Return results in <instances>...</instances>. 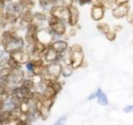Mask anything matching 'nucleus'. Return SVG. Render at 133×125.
Instances as JSON below:
<instances>
[{"label":"nucleus","mask_w":133,"mask_h":125,"mask_svg":"<svg viewBox=\"0 0 133 125\" xmlns=\"http://www.w3.org/2000/svg\"><path fill=\"white\" fill-rule=\"evenodd\" d=\"M62 64V76L63 78H69L73 73V68L69 63H61Z\"/></svg>","instance_id":"obj_17"},{"label":"nucleus","mask_w":133,"mask_h":125,"mask_svg":"<svg viewBox=\"0 0 133 125\" xmlns=\"http://www.w3.org/2000/svg\"><path fill=\"white\" fill-rule=\"evenodd\" d=\"M69 18L68 20V23L72 28L76 27L78 24V21H79V10L78 8L72 5V7H70L69 8Z\"/></svg>","instance_id":"obj_12"},{"label":"nucleus","mask_w":133,"mask_h":125,"mask_svg":"<svg viewBox=\"0 0 133 125\" xmlns=\"http://www.w3.org/2000/svg\"><path fill=\"white\" fill-rule=\"evenodd\" d=\"M26 68H27V69L28 71H30V72L33 73V71H34V69H35V66H34V64H32V62L31 61V62H28V64H26Z\"/></svg>","instance_id":"obj_30"},{"label":"nucleus","mask_w":133,"mask_h":125,"mask_svg":"<svg viewBox=\"0 0 133 125\" xmlns=\"http://www.w3.org/2000/svg\"><path fill=\"white\" fill-rule=\"evenodd\" d=\"M12 58H14L16 61H18L19 64H28V62L30 60V55L27 52H24L23 50H19L12 53Z\"/></svg>","instance_id":"obj_15"},{"label":"nucleus","mask_w":133,"mask_h":125,"mask_svg":"<svg viewBox=\"0 0 133 125\" xmlns=\"http://www.w3.org/2000/svg\"><path fill=\"white\" fill-rule=\"evenodd\" d=\"M45 20H46V16H45V14H42V12H36V14H33L32 22L35 23L37 25H39V23L44 22Z\"/></svg>","instance_id":"obj_22"},{"label":"nucleus","mask_w":133,"mask_h":125,"mask_svg":"<svg viewBox=\"0 0 133 125\" xmlns=\"http://www.w3.org/2000/svg\"><path fill=\"white\" fill-rule=\"evenodd\" d=\"M122 29H123V27L122 26V25L117 24V25H115V26L113 27V29H112V30H114L116 33H118L120 31H122Z\"/></svg>","instance_id":"obj_34"},{"label":"nucleus","mask_w":133,"mask_h":125,"mask_svg":"<svg viewBox=\"0 0 133 125\" xmlns=\"http://www.w3.org/2000/svg\"><path fill=\"white\" fill-rule=\"evenodd\" d=\"M33 14L30 10L24 11L20 18V26L23 28H28L32 23Z\"/></svg>","instance_id":"obj_16"},{"label":"nucleus","mask_w":133,"mask_h":125,"mask_svg":"<svg viewBox=\"0 0 133 125\" xmlns=\"http://www.w3.org/2000/svg\"><path fill=\"white\" fill-rule=\"evenodd\" d=\"M32 53L33 56L37 57V58H40L41 56H43V54L45 51L47 50L48 46L43 44V43H41L38 40H37L36 43L32 45Z\"/></svg>","instance_id":"obj_14"},{"label":"nucleus","mask_w":133,"mask_h":125,"mask_svg":"<svg viewBox=\"0 0 133 125\" xmlns=\"http://www.w3.org/2000/svg\"><path fill=\"white\" fill-rule=\"evenodd\" d=\"M24 11L20 7L18 3H12L8 4L4 12V21L8 23H14L21 18Z\"/></svg>","instance_id":"obj_2"},{"label":"nucleus","mask_w":133,"mask_h":125,"mask_svg":"<svg viewBox=\"0 0 133 125\" xmlns=\"http://www.w3.org/2000/svg\"><path fill=\"white\" fill-rule=\"evenodd\" d=\"M3 0H0V8H1V6L3 5Z\"/></svg>","instance_id":"obj_40"},{"label":"nucleus","mask_w":133,"mask_h":125,"mask_svg":"<svg viewBox=\"0 0 133 125\" xmlns=\"http://www.w3.org/2000/svg\"><path fill=\"white\" fill-rule=\"evenodd\" d=\"M96 2H97V3H101V4H102V3L105 1V0H95Z\"/></svg>","instance_id":"obj_38"},{"label":"nucleus","mask_w":133,"mask_h":125,"mask_svg":"<svg viewBox=\"0 0 133 125\" xmlns=\"http://www.w3.org/2000/svg\"><path fill=\"white\" fill-rule=\"evenodd\" d=\"M57 1H58V0H57Z\"/></svg>","instance_id":"obj_43"},{"label":"nucleus","mask_w":133,"mask_h":125,"mask_svg":"<svg viewBox=\"0 0 133 125\" xmlns=\"http://www.w3.org/2000/svg\"><path fill=\"white\" fill-rule=\"evenodd\" d=\"M3 107V102L2 100H0V109H2Z\"/></svg>","instance_id":"obj_39"},{"label":"nucleus","mask_w":133,"mask_h":125,"mask_svg":"<svg viewBox=\"0 0 133 125\" xmlns=\"http://www.w3.org/2000/svg\"><path fill=\"white\" fill-rule=\"evenodd\" d=\"M130 0H115V5L116 6H120V5H123V4L128 3Z\"/></svg>","instance_id":"obj_33"},{"label":"nucleus","mask_w":133,"mask_h":125,"mask_svg":"<svg viewBox=\"0 0 133 125\" xmlns=\"http://www.w3.org/2000/svg\"><path fill=\"white\" fill-rule=\"evenodd\" d=\"M66 115L61 116L60 118L53 123V125H64V123H66Z\"/></svg>","instance_id":"obj_28"},{"label":"nucleus","mask_w":133,"mask_h":125,"mask_svg":"<svg viewBox=\"0 0 133 125\" xmlns=\"http://www.w3.org/2000/svg\"><path fill=\"white\" fill-rule=\"evenodd\" d=\"M55 2H57V0H39L40 5L43 7L51 5V4H53Z\"/></svg>","instance_id":"obj_27"},{"label":"nucleus","mask_w":133,"mask_h":125,"mask_svg":"<svg viewBox=\"0 0 133 125\" xmlns=\"http://www.w3.org/2000/svg\"><path fill=\"white\" fill-rule=\"evenodd\" d=\"M23 78V73L22 71H15V72L12 73L10 75V81L14 82V83H19Z\"/></svg>","instance_id":"obj_21"},{"label":"nucleus","mask_w":133,"mask_h":125,"mask_svg":"<svg viewBox=\"0 0 133 125\" xmlns=\"http://www.w3.org/2000/svg\"><path fill=\"white\" fill-rule=\"evenodd\" d=\"M50 87H51L57 93H59L61 90L62 89V83L59 80H53Z\"/></svg>","instance_id":"obj_23"},{"label":"nucleus","mask_w":133,"mask_h":125,"mask_svg":"<svg viewBox=\"0 0 133 125\" xmlns=\"http://www.w3.org/2000/svg\"><path fill=\"white\" fill-rule=\"evenodd\" d=\"M132 44H133V39H132Z\"/></svg>","instance_id":"obj_42"},{"label":"nucleus","mask_w":133,"mask_h":125,"mask_svg":"<svg viewBox=\"0 0 133 125\" xmlns=\"http://www.w3.org/2000/svg\"><path fill=\"white\" fill-rule=\"evenodd\" d=\"M123 111L126 114H131L133 113V105H127L125 108H123Z\"/></svg>","instance_id":"obj_32"},{"label":"nucleus","mask_w":133,"mask_h":125,"mask_svg":"<svg viewBox=\"0 0 133 125\" xmlns=\"http://www.w3.org/2000/svg\"><path fill=\"white\" fill-rule=\"evenodd\" d=\"M52 33H53L51 30H48L47 28L38 30V33H37V40L45 45L50 46L53 43Z\"/></svg>","instance_id":"obj_10"},{"label":"nucleus","mask_w":133,"mask_h":125,"mask_svg":"<svg viewBox=\"0 0 133 125\" xmlns=\"http://www.w3.org/2000/svg\"><path fill=\"white\" fill-rule=\"evenodd\" d=\"M68 34H69V36H71V37H74L75 35L77 34V29H76V27H74V28H71V30H70V32L68 33Z\"/></svg>","instance_id":"obj_35"},{"label":"nucleus","mask_w":133,"mask_h":125,"mask_svg":"<svg viewBox=\"0 0 133 125\" xmlns=\"http://www.w3.org/2000/svg\"><path fill=\"white\" fill-rule=\"evenodd\" d=\"M74 1H75V0H62V5L65 6L66 8H69L70 7H72L73 5Z\"/></svg>","instance_id":"obj_29"},{"label":"nucleus","mask_w":133,"mask_h":125,"mask_svg":"<svg viewBox=\"0 0 133 125\" xmlns=\"http://www.w3.org/2000/svg\"><path fill=\"white\" fill-rule=\"evenodd\" d=\"M43 58H44V61L49 64H52V63L59 61L60 54H58L52 47L48 46L47 50H46L43 54Z\"/></svg>","instance_id":"obj_11"},{"label":"nucleus","mask_w":133,"mask_h":125,"mask_svg":"<svg viewBox=\"0 0 133 125\" xmlns=\"http://www.w3.org/2000/svg\"><path fill=\"white\" fill-rule=\"evenodd\" d=\"M4 50H5V48H4V46H0V58L3 56Z\"/></svg>","instance_id":"obj_37"},{"label":"nucleus","mask_w":133,"mask_h":125,"mask_svg":"<svg viewBox=\"0 0 133 125\" xmlns=\"http://www.w3.org/2000/svg\"><path fill=\"white\" fill-rule=\"evenodd\" d=\"M3 1H4V2H9L10 0H3Z\"/></svg>","instance_id":"obj_41"},{"label":"nucleus","mask_w":133,"mask_h":125,"mask_svg":"<svg viewBox=\"0 0 133 125\" xmlns=\"http://www.w3.org/2000/svg\"><path fill=\"white\" fill-rule=\"evenodd\" d=\"M48 24L50 30H51L54 34L57 36H63L66 34V25L63 21L57 19L53 17H50L48 18Z\"/></svg>","instance_id":"obj_5"},{"label":"nucleus","mask_w":133,"mask_h":125,"mask_svg":"<svg viewBox=\"0 0 133 125\" xmlns=\"http://www.w3.org/2000/svg\"><path fill=\"white\" fill-rule=\"evenodd\" d=\"M106 8L101 3H94L91 8V18L92 20L99 22L101 21L105 15Z\"/></svg>","instance_id":"obj_7"},{"label":"nucleus","mask_w":133,"mask_h":125,"mask_svg":"<svg viewBox=\"0 0 133 125\" xmlns=\"http://www.w3.org/2000/svg\"><path fill=\"white\" fill-rule=\"evenodd\" d=\"M114 4H115V0H105L102 3V5L106 9H110V8L113 7Z\"/></svg>","instance_id":"obj_26"},{"label":"nucleus","mask_w":133,"mask_h":125,"mask_svg":"<svg viewBox=\"0 0 133 125\" xmlns=\"http://www.w3.org/2000/svg\"><path fill=\"white\" fill-rule=\"evenodd\" d=\"M97 91H98V95L97 98V103L102 106H107L109 104V101H108V98L107 94L104 93L101 88H98Z\"/></svg>","instance_id":"obj_18"},{"label":"nucleus","mask_w":133,"mask_h":125,"mask_svg":"<svg viewBox=\"0 0 133 125\" xmlns=\"http://www.w3.org/2000/svg\"><path fill=\"white\" fill-rule=\"evenodd\" d=\"M58 54H63L69 49L68 43L66 40H57L54 41L53 43L50 45Z\"/></svg>","instance_id":"obj_13"},{"label":"nucleus","mask_w":133,"mask_h":125,"mask_svg":"<svg viewBox=\"0 0 133 125\" xmlns=\"http://www.w3.org/2000/svg\"><path fill=\"white\" fill-rule=\"evenodd\" d=\"M69 59L70 64L74 70L82 68L85 64V54L83 48L80 44L75 43L69 47Z\"/></svg>","instance_id":"obj_1"},{"label":"nucleus","mask_w":133,"mask_h":125,"mask_svg":"<svg viewBox=\"0 0 133 125\" xmlns=\"http://www.w3.org/2000/svg\"><path fill=\"white\" fill-rule=\"evenodd\" d=\"M3 46L5 50L8 53H14L19 50H22L23 48V40L21 38L17 37L16 35L4 38Z\"/></svg>","instance_id":"obj_4"},{"label":"nucleus","mask_w":133,"mask_h":125,"mask_svg":"<svg viewBox=\"0 0 133 125\" xmlns=\"http://www.w3.org/2000/svg\"><path fill=\"white\" fill-rule=\"evenodd\" d=\"M8 65H9L11 68H12L14 69H18L19 68H20V64L18 62V61H16L14 58H10V59L8 60Z\"/></svg>","instance_id":"obj_24"},{"label":"nucleus","mask_w":133,"mask_h":125,"mask_svg":"<svg viewBox=\"0 0 133 125\" xmlns=\"http://www.w3.org/2000/svg\"><path fill=\"white\" fill-rule=\"evenodd\" d=\"M62 76V64L58 61L46 65L45 72L43 74V78L52 79V80H59Z\"/></svg>","instance_id":"obj_3"},{"label":"nucleus","mask_w":133,"mask_h":125,"mask_svg":"<svg viewBox=\"0 0 133 125\" xmlns=\"http://www.w3.org/2000/svg\"><path fill=\"white\" fill-rule=\"evenodd\" d=\"M50 15L64 22L68 20L69 9L63 5H55L50 10Z\"/></svg>","instance_id":"obj_6"},{"label":"nucleus","mask_w":133,"mask_h":125,"mask_svg":"<svg viewBox=\"0 0 133 125\" xmlns=\"http://www.w3.org/2000/svg\"><path fill=\"white\" fill-rule=\"evenodd\" d=\"M3 21H4V14H3L2 9L0 8V25L3 23Z\"/></svg>","instance_id":"obj_36"},{"label":"nucleus","mask_w":133,"mask_h":125,"mask_svg":"<svg viewBox=\"0 0 133 125\" xmlns=\"http://www.w3.org/2000/svg\"><path fill=\"white\" fill-rule=\"evenodd\" d=\"M106 37V39L108 40V41H110V42H113L116 40V33L114 31V30H111L108 33H107V34L105 35Z\"/></svg>","instance_id":"obj_25"},{"label":"nucleus","mask_w":133,"mask_h":125,"mask_svg":"<svg viewBox=\"0 0 133 125\" xmlns=\"http://www.w3.org/2000/svg\"><path fill=\"white\" fill-rule=\"evenodd\" d=\"M97 28L100 33H102L104 35H106L107 33H108L111 30L109 24L104 22H98L97 24Z\"/></svg>","instance_id":"obj_20"},{"label":"nucleus","mask_w":133,"mask_h":125,"mask_svg":"<svg viewBox=\"0 0 133 125\" xmlns=\"http://www.w3.org/2000/svg\"><path fill=\"white\" fill-rule=\"evenodd\" d=\"M129 12H130V5H129V3L116 6L111 10L112 16L116 19H121L125 18V17H127Z\"/></svg>","instance_id":"obj_9"},{"label":"nucleus","mask_w":133,"mask_h":125,"mask_svg":"<svg viewBox=\"0 0 133 125\" xmlns=\"http://www.w3.org/2000/svg\"><path fill=\"white\" fill-rule=\"evenodd\" d=\"M38 25L35 23H32L27 29L26 40L30 45H33L37 41V33H38Z\"/></svg>","instance_id":"obj_8"},{"label":"nucleus","mask_w":133,"mask_h":125,"mask_svg":"<svg viewBox=\"0 0 133 125\" xmlns=\"http://www.w3.org/2000/svg\"><path fill=\"white\" fill-rule=\"evenodd\" d=\"M97 95H98V91H97V89L96 90L95 92H93L92 93H91L88 97H87V99L89 100V101H91V100H93V99H95V98H97Z\"/></svg>","instance_id":"obj_31"},{"label":"nucleus","mask_w":133,"mask_h":125,"mask_svg":"<svg viewBox=\"0 0 133 125\" xmlns=\"http://www.w3.org/2000/svg\"><path fill=\"white\" fill-rule=\"evenodd\" d=\"M18 3L23 11L31 10L35 5V3L32 0H18Z\"/></svg>","instance_id":"obj_19"}]
</instances>
